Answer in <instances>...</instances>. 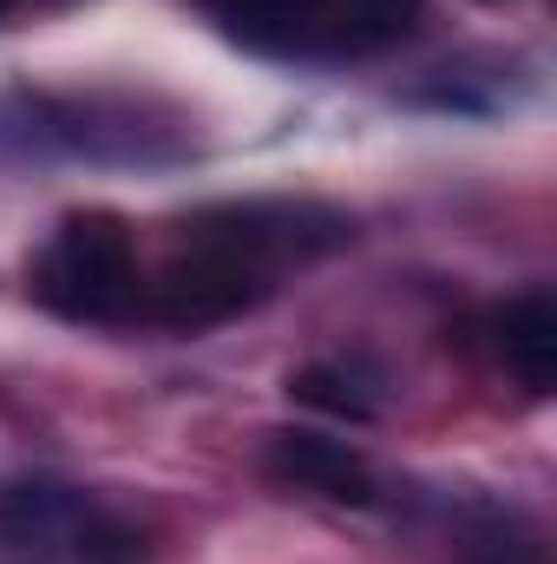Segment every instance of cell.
<instances>
[{
    "label": "cell",
    "mask_w": 557,
    "mask_h": 564,
    "mask_svg": "<svg viewBox=\"0 0 557 564\" xmlns=\"http://www.w3.org/2000/svg\"><path fill=\"white\" fill-rule=\"evenodd\" d=\"M263 473L288 492H315L335 506H368L374 499V466L361 459V446L315 433V426H276L263 440Z\"/></svg>",
    "instance_id": "5"
},
{
    "label": "cell",
    "mask_w": 557,
    "mask_h": 564,
    "mask_svg": "<svg viewBox=\"0 0 557 564\" xmlns=\"http://www.w3.org/2000/svg\"><path fill=\"white\" fill-rule=\"evenodd\" d=\"M40 7H66V0H0V20H13V13H40Z\"/></svg>",
    "instance_id": "8"
},
{
    "label": "cell",
    "mask_w": 557,
    "mask_h": 564,
    "mask_svg": "<svg viewBox=\"0 0 557 564\" xmlns=\"http://www.w3.org/2000/svg\"><path fill=\"white\" fill-rule=\"evenodd\" d=\"M270 289H276V276L256 257H243L230 237H217L190 217L171 263L157 276H144V322L204 335V328H223V322L250 315L256 302H270Z\"/></svg>",
    "instance_id": "4"
},
{
    "label": "cell",
    "mask_w": 557,
    "mask_h": 564,
    "mask_svg": "<svg viewBox=\"0 0 557 564\" xmlns=\"http://www.w3.org/2000/svg\"><path fill=\"white\" fill-rule=\"evenodd\" d=\"M492 341H499V361L525 381V394L545 401L557 388V302H551V289L512 295L492 315Z\"/></svg>",
    "instance_id": "6"
},
{
    "label": "cell",
    "mask_w": 557,
    "mask_h": 564,
    "mask_svg": "<svg viewBox=\"0 0 557 564\" xmlns=\"http://www.w3.org/2000/svg\"><path fill=\"white\" fill-rule=\"evenodd\" d=\"M217 26L276 59H361L419 26V0H210Z\"/></svg>",
    "instance_id": "1"
},
{
    "label": "cell",
    "mask_w": 557,
    "mask_h": 564,
    "mask_svg": "<svg viewBox=\"0 0 557 564\" xmlns=\"http://www.w3.org/2000/svg\"><path fill=\"white\" fill-rule=\"evenodd\" d=\"M26 289L40 308L66 322H139L144 315V270L132 224L112 210H73L53 243L33 257Z\"/></svg>",
    "instance_id": "2"
},
{
    "label": "cell",
    "mask_w": 557,
    "mask_h": 564,
    "mask_svg": "<svg viewBox=\"0 0 557 564\" xmlns=\"http://www.w3.org/2000/svg\"><path fill=\"white\" fill-rule=\"evenodd\" d=\"M0 151L20 158H99V164H164L184 158V126H151L132 99H53L7 93L0 99Z\"/></svg>",
    "instance_id": "3"
},
{
    "label": "cell",
    "mask_w": 557,
    "mask_h": 564,
    "mask_svg": "<svg viewBox=\"0 0 557 564\" xmlns=\"http://www.w3.org/2000/svg\"><path fill=\"white\" fill-rule=\"evenodd\" d=\"M288 394H295L302 408L335 414V421H374V414H381V401L368 394V381H361L354 368H341V361H308V368H295V375H288Z\"/></svg>",
    "instance_id": "7"
}]
</instances>
